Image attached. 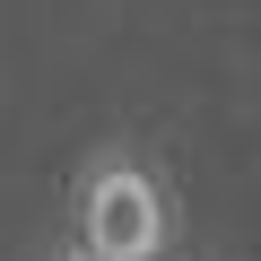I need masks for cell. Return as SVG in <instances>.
Here are the masks:
<instances>
[{
  "instance_id": "7a4b0ae2",
  "label": "cell",
  "mask_w": 261,
  "mask_h": 261,
  "mask_svg": "<svg viewBox=\"0 0 261 261\" xmlns=\"http://www.w3.org/2000/svg\"><path fill=\"white\" fill-rule=\"evenodd\" d=\"M53 261H96V252H79V244H61V252H53Z\"/></svg>"
},
{
  "instance_id": "6da1fadb",
  "label": "cell",
  "mask_w": 261,
  "mask_h": 261,
  "mask_svg": "<svg viewBox=\"0 0 261 261\" xmlns=\"http://www.w3.org/2000/svg\"><path fill=\"white\" fill-rule=\"evenodd\" d=\"M70 244L96 261H174V244H183L174 174L130 140L87 148V166L70 174Z\"/></svg>"
}]
</instances>
